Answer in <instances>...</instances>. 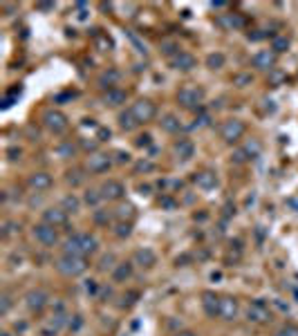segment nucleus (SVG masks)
<instances>
[{
	"label": "nucleus",
	"instance_id": "f257e3e1",
	"mask_svg": "<svg viewBox=\"0 0 298 336\" xmlns=\"http://www.w3.org/2000/svg\"><path fill=\"white\" fill-rule=\"evenodd\" d=\"M94 249H97V237L90 236V233H74L72 237H67L65 240V247H63V251H65L67 256H85L92 254Z\"/></svg>",
	"mask_w": 298,
	"mask_h": 336
},
{
	"label": "nucleus",
	"instance_id": "f03ea898",
	"mask_svg": "<svg viewBox=\"0 0 298 336\" xmlns=\"http://www.w3.org/2000/svg\"><path fill=\"white\" fill-rule=\"evenodd\" d=\"M56 269L61 271L63 276H70V278H74V276H81L85 274V269H88V262H85V258L83 256H63V258L56 260Z\"/></svg>",
	"mask_w": 298,
	"mask_h": 336
},
{
	"label": "nucleus",
	"instance_id": "7ed1b4c3",
	"mask_svg": "<svg viewBox=\"0 0 298 336\" xmlns=\"http://www.w3.org/2000/svg\"><path fill=\"white\" fill-rule=\"evenodd\" d=\"M177 101H179L182 108H186V110H198L199 112V103L204 101V90L195 88V85H186V88L179 90Z\"/></svg>",
	"mask_w": 298,
	"mask_h": 336
},
{
	"label": "nucleus",
	"instance_id": "20e7f679",
	"mask_svg": "<svg viewBox=\"0 0 298 336\" xmlns=\"http://www.w3.org/2000/svg\"><path fill=\"white\" fill-rule=\"evenodd\" d=\"M244 130H247V126H244L240 119H226L220 126V137L224 139L226 143H236L238 139H242Z\"/></svg>",
	"mask_w": 298,
	"mask_h": 336
},
{
	"label": "nucleus",
	"instance_id": "39448f33",
	"mask_svg": "<svg viewBox=\"0 0 298 336\" xmlns=\"http://www.w3.org/2000/svg\"><path fill=\"white\" fill-rule=\"evenodd\" d=\"M43 123H45V128L50 130V133H54V135H63L67 130V117L63 115V112H59V110H47V112H43Z\"/></svg>",
	"mask_w": 298,
	"mask_h": 336
},
{
	"label": "nucleus",
	"instance_id": "423d86ee",
	"mask_svg": "<svg viewBox=\"0 0 298 336\" xmlns=\"http://www.w3.org/2000/svg\"><path fill=\"white\" fill-rule=\"evenodd\" d=\"M130 112L135 115V119H137L139 123H146V121H153L155 119V115H157V105H155L150 99H139L137 103H133Z\"/></svg>",
	"mask_w": 298,
	"mask_h": 336
},
{
	"label": "nucleus",
	"instance_id": "0eeeda50",
	"mask_svg": "<svg viewBox=\"0 0 298 336\" xmlns=\"http://www.w3.org/2000/svg\"><path fill=\"white\" fill-rule=\"evenodd\" d=\"M34 237H36L43 247H54L56 240H59V233H56V226H50L43 222V224L34 226Z\"/></svg>",
	"mask_w": 298,
	"mask_h": 336
},
{
	"label": "nucleus",
	"instance_id": "6e6552de",
	"mask_svg": "<svg viewBox=\"0 0 298 336\" xmlns=\"http://www.w3.org/2000/svg\"><path fill=\"white\" fill-rule=\"evenodd\" d=\"M251 65L258 67V70H262V72L276 70V52H271V50H260V52H256L254 59H251Z\"/></svg>",
	"mask_w": 298,
	"mask_h": 336
},
{
	"label": "nucleus",
	"instance_id": "1a4fd4ad",
	"mask_svg": "<svg viewBox=\"0 0 298 336\" xmlns=\"http://www.w3.org/2000/svg\"><path fill=\"white\" fill-rule=\"evenodd\" d=\"M247 318L251 320V323H269L271 320V312H269V307H267L262 300H256L251 307H249V312H247Z\"/></svg>",
	"mask_w": 298,
	"mask_h": 336
},
{
	"label": "nucleus",
	"instance_id": "9d476101",
	"mask_svg": "<svg viewBox=\"0 0 298 336\" xmlns=\"http://www.w3.org/2000/svg\"><path fill=\"white\" fill-rule=\"evenodd\" d=\"M47 300H50V296H47V292H43V289H32V292H27V296H25V305H27L29 312H40V309L47 305Z\"/></svg>",
	"mask_w": 298,
	"mask_h": 336
},
{
	"label": "nucleus",
	"instance_id": "9b49d317",
	"mask_svg": "<svg viewBox=\"0 0 298 336\" xmlns=\"http://www.w3.org/2000/svg\"><path fill=\"white\" fill-rule=\"evenodd\" d=\"M218 316H222L224 320H233L238 316V300L231 296L220 298V309H218Z\"/></svg>",
	"mask_w": 298,
	"mask_h": 336
},
{
	"label": "nucleus",
	"instance_id": "f8f14e48",
	"mask_svg": "<svg viewBox=\"0 0 298 336\" xmlns=\"http://www.w3.org/2000/svg\"><path fill=\"white\" fill-rule=\"evenodd\" d=\"M110 166H112V159L108 157V155H103V153L90 155V161H88L90 173H105Z\"/></svg>",
	"mask_w": 298,
	"mask_h": 336
},
{
	"label": "nucleus",
	"instance_id": "ddd939ff",
	"mask_svg": "<svg viewBox=\"0 0 298 336\" xmlns=\"http://www.w3.org/2000/svg\"><path fill=\"white\" fill-rule=\"evenodd\" d=\"M173 67L179 72H188V70H193L195 65H198V61H195V56L193 54H188V52H179L177 56H173L171 59Z\"/></svg>",
	"mask_w": 298,
	"mask_h": 336
},
{
	"label": "nucleus",
	"instance_id": "4468645a",
	"mask_svg": "<svg viewBox=\"0 0 298 336\" xmlns=\"http://www.w3.org/2000/svg\"><path fill=\"white\" fill-rule=\"evenodd\" d=\"M123 193H126V188H123L121 182H117V179H108V182L101 186V195H103V199H119Z\"/></svg>",
	"mask_w": 298,
	"mask_h": 336
},
{
	"label": "nucleus",
	"instance_id": "2eb2a0df",
	"mask_svg": "<svg viewBox=\"0 0 298 336\" xmlns=\"http://www.w3.org/2000/svg\"><path fill=\"white\" fill-rule=\"evenodd\" d=\"M43 222L50 226H63L67 224V211L65 209H47L43 213Z\"/></svg>",
	"mask_w": 298,
	"mask_h": 336
},
{
	"label": "nucleus",
	"instance_id": "dca6fc26",
	"mask_svg": "<svg viewBox=\"0 0 298 336\" xmlns=\"http://www.w3.org/2000/svg\"><path fill=\"white\" fill-rule=\"evenodd\" d=\"M119 79H121V72L115 70V67H108L105 72H101L99 74V85L108 92V90H112L119 83Z\"/></svg>",
	"mask_w": 298,
	"mask_h": 336
},
{
	"label": "nucleus",
	"instance_id": "f3484780",
	"mask_svg": "<svg viewBox=\"0 0 298 336\" xmlns=\"http://www.w3.org/2000/svg\"><path fill=\"white\" fill-rule=\"evenodd\" d=\"M135 262H137L139 267H153L155 262H157V256H155V251L148 247L137 249V251H135Z\"/></svg>",
	"mask_w": 298,
	"mask_h": 336
},
{
	"label": "nucleus",
	"instance_id": "a211bd4d",
	"mask_svg": "<svg viewBox=\"0 0 298 336\" xmlns=\"http://www.w3.org/2000/svg\"><path fill=\"white\" fill-rule=\"evenodd\" d=\"M175 155L179 157L182 161H186V159H191L195 155V146H193V141L191 139H179V141L175 143Z\"/></svg>",
	"mask_w": 298,
	"mask_h": 336
},
{
	"label": "nucleus",
	"instance_id": "6ab92c4d",
	"mask_svg": "<svg viewBox=\"0 0 298 336\" xmlns=\"http://www.w3.org/2000/svg\"><path fill=\"white\" fill-rule=\"evenodd\" d=\"M29 186L36 188V191H47V188H52V175L50 173H34L29 177Z\"/></svg>",
	"mask_w": 298,
	"mask_h": 336
},
{
	"label": "nucleus",
	"instance_id": "aec40b11",
	"mask_svg": "<svg viewBox=\"0 0 298 336\" xmlns=\"http://www.w3.org/2000/svg\"><path fill=\"white\" fill-rule=\"evenodd\" d=\"M218 25L224 29H242L244 27V18L238 14H226V16L218 18Z\"/></svg>",
	"mask_w": 298,
	"mask_h": 336
},
{
	"label": "nucleus",
	"instance_id": "412c9836",
	"mask_svg": "<svg viewBox=\"0 0 298 336\" xmlns=\"http://www.w3.org/2000/svg\"><path fill=\"white\" fill-rule=\"evenodd\" d=\"M195 182H198V186L202 188V191H211V188H216V186H218V177H216V173L202 171V173H198Z\"/></svg>",
	"mask_w": 298,
	"mask_h": 336
},
{
	"label": "nucleus",
	"instance_id": "4be33fe9",
	"mask_svg": "<svg viewBox=\"0 0 298 336\" xmlns=\"http://www.w3.org/2000/svg\"><path fill=\"white\" fill-rule=\"evenodd\" d=\"M126 99H128V94L123 92V90H119V88L108 90V92H105V97H103V101H105L108 105H112V108H117V105L126 103Z\"/></svg>",
	"mask_w": 298,
	"mask_h": 336
},
{
	"label": "nucleus",
	"instance_id": "5701e85b",
	"mask_svg": "<svg viewBox=\"0 0 298 336\" xmlns=\"http://www.w3.org/2000/svg\"><path fill=\"white\" fill-rule=\"evenodd\" d=\"M202 298H204V300H202V305H204L206 314H209V316H216L218 309H220V298H218L216 294H211V292H206Z\"/></svg>",
	"mask_w": 298,
	"mask_h": 336
},
{
	"label": "nucleus",
	"instance_id": "b1692460",
	"mask_svg": "<svg viewBox=\"0 0 298 336\" xmlns=\"http://www.w3.org/2000/svg\"><path fill=\"white\" fill-rule=\"evenodd\" d=\"M130 276H133V265H130V262H121V265H117L115 271H112L115 282H126Z\"/></svg>",
	"mask_w": 298,
	"mask_h": 336
},
{
	"label": "nucleus",
	"instance_id": "393cba45",
	"mask_svg": "<svg viewBox=\"0 0 298 336\" xmlns=\"http://www.w3.org/2000/svg\"><path fill=\"white\" fill-rule=\"evenodd\" d=\"M137 126H139V121L135 119V115L130 110H126V112H121V115H119V128H121V130L130 133V130H135Z\"/></svg>",
	"mask_w": 298,
	"mask_h": 336
},
{
	"label": "nucleus",
	"instance_id": "a878e982",
	"mask_svg": "<svg viewBox=\"0 0 298 336\" xmlns=\"http://www.w3.org/2000/svg\"><path fill=\"white\" fill-rule=\"evenodd\" d=\"M159 123L161 130H166V133H179V128H182V123H179V119L175 115H164Z\"/></svg>",
	"mask_w": 298,
	"mask_h": 336
},
{
	"label": "nucleus",
	"instance_id": "bb28decb",
	"mask_svg": "<svg viewBox=\"0 0 298 336\" xmlns=\"http://www.w3.org/2000/svg\"><path fill=\"white\" fill-rule=\"evenodd\" d=\"M224 63H226V59L222 52H213V54L206 56V67H209V70H220V67H224Z\"/></svg>",
	"mask_w": 298,
	"mask_h": 336
},
{
	"label": "nucleus",
	"instance_id": "cd10ccee",
	"mask_svg": "<svg viewBox=\"0 0 298 336\" xmlns=\"http://www.w3.org/2000/svg\"><path fill=\"white\" fill-rule=\"evenodd\" d=\"M287 47H289V39H287V36H274V40H271V52L282 54V52H287Z\"/></svg>",
	"mask_w": 298,
	"mask_h": 336
},
{
	"label": "nucleus",
	"instance_id": "c85d7f7f",
	"mask_svg": "<svg viewBox=\"0 0 298 336\" xmlns=\"http://www.w3.org/2000/svg\"><path fill=\"white\" fill-rule=\"evenodd\" d=\"M251 83H254V77H251L249 72H240V74L233 77V85H238V88H247Z\"/></svg>",
	"mask_w": 298,
	"mask_h": 336
},
{
	"label": "nucleus",
	"instance_id": "c756f323",
	"mask_svg": "<svg viewBox=\"0 0 298 336\" xmlns=\"http://www.w3.org/2000/svg\"><path fill=\"white\" fill-rule=\"evenodd\" d=\"M206 126H211V115L204 110H199L198 117H195V123L191 128H206Z\"/></svg>",
	"mask_w": 298,
	"mask_h": 336
},
{
	"label": "nucleus",
	"instance_id": "7c9ffc66",
	"mask_svg": "<svg viewBox=\"0 0 298 336\" xmlns=\"http://www.w3.org/2000/svg\"><path fill=\"white\" fill-rule=\"evenodd\" d=\"M85 204H88V206H99V202L101 199H103V195L99 193V191H85Z\"/></svg>",
	"mask_w": 298,
	"mask_h": 336
},
{
	"label": "nucleus",
	"instance_id": "2f4dec72",
	"mask_svg": "<svg viewBox=\"0 0 298 336\" xmlns=\"http://www.w3.org/2000/svg\"><path fill=\"white\" fill-rule=\"evenodd\" d=\"M285 79H287V74H285L282 70H278V67L269 72V85H280Z\"/></svg>",
	"mask_w": 298,
	"mask_h": 336
},
{
	"label": "nucleus",
	"instance_id": "473e14b6",
	"mask_svg": "<svg viewBox=\"0 0 298 336\" xmlns=\"http://www.w3.org/2000/svg\"><path fill=\"white\" fill-rule=\"evenodd\" d=\"M79 206H81V202H79L74 195H67V198L63 199V206H61V209H65L67 213H70V211L74 213V211H79Z\"/></svg>",
	"mask_w": 298,
	"mask_h": 336
},
{
	"label": "nucleus",
	"instance_id": "72a5a7b5",
	"mask_svg": "<svg viewBox=\"0 0 298 336\" xmlns=\"http://www.w3.org/2000/svg\"><path fill=\"white\" fill-rule=\"evenodd\" d=\"M244 150H247L249 157H258V155H260V143L256 141V139H251V141L244 146Z\"/></svg>",
	"mask_w": 298,
	"mask_h": 336
},
{
	"label": "nucleus",
	"instance_id": "f704fd0d",
	"mask_svg": "<svg viewBox=\"0 0 298 336\" xmlns=\"http://www.w3.org/2000/svg\"><path fill=\"white\" fill-rule=\"evenodd\" d=\"M161 52H164L166 56H171V59H173V56L179 54V47H177L175 43H161Z\"/></svg>",
	"mask_w": 298,
	"mask_h": 336
},
{
	"label": "nucleus",
	"instance_id": "c9c22d12",
	"mask_svg": "<svg viewBox=\"0 0 298 336\" xmlns=\"http://www.w3.org/2000/svg\"><path fill=\"white\" fill-rule=\"evenodd\" d=\"M11 296L9 294H2V296H0V314H7V312H9L11 309Z\"/></svg>",
	"mask_w": 298,
	"mask_h": 336
},
{
	"label": "nucleus",
	"instance_id": "e433bc0d",
	"mask_svg": "<svg viewBox=\"0 0 298 336\" xmlns=\"http://www.w3.org/2000/svg\"><path fill=\"white\" fill-rule=\"evenodd\" d=\"M130 231H133V226H130V222H121V224H117V236L119 237H128L130 236Z\"/></svg>",
	"mask_w": 298,
	"mask_h": 336
},
{
	"label": "nucleus",
	"instance_id": "4c0bfd02",
	"mask_svg": "<svg viewBox=\"0 0 298 336\" xmlns=\"http://www.w3.org/2000/svg\"><path fill=\"white\" fill-rule=\"evenodd\" d=\"M276 336H298V325H285L276 332Z\"/></svg>",
	"mask_w": 298,
	"mask_h": 336
},
{
	"label": "nucleus",
	"instance_id": "58836bf2",
	"mask_svg": "<svg viewBox=\"0 0 298 336\" xmlns=\"http://www.w3.org/2000/svg\"><path fill=\"white\" fill-rule=\"evenodd\" d=\"M67 182L72 184V186H79V184L83 182L81 171H70V173H67Z\"/></svg>",
	"mask_w": 298,
	"mask_h": 336
},
{
	"label": "nucleus",
	"instance_id": "ea45409f",
	"mask_svg": "<svg viewBox=\"0 0 298 336\" xmlns=\"http://www.w3.org/2000/svg\"><path fill=\"white\" fill-rule=\"evenodd\" d=\"M59 155H61V157H72L74 146L72 143H61V146H59Z\"/></svg>",
	"mask_w": 298,
	"mask_h": 336
},
{
	"label": "nucleus",
	"instance_id": "a19ab883",
	"mask_svg": "<svg viewBox=\"0 0 298 336\" xmlns=\"http://www.w3.org/2000/svg\"><path fill=\"white\" fill-rule=\"evenodd\" d=\"M247 159H249V155L244 148H238L236 153H233V161H236V164H244Z\"/></svg>",
	"mask_w": 298,
	"mask_h": 336
},
{
	"label": "nucleus",
	"instance_id": "79ce46f5",
	"mask_svg": "<svg viewBox=\"0 0 298 336\" xmlns=\"http://www.w3.org/2000/svg\"><path fill=\"white\" fill-rule=\"evenodd\" d=\"M20 226L18 224H14V222H5V231H2V237H9V236H14V233L18 231Z\"/></svg>",
	"mask_w": 298,
	"mask_h": 336
},
{
	"label": "nucleus",
	"instance_id": "37998d69",
	"mask_svg": "<svg viewBox=\"0 0 298 336\" xmlns=\"http://www.w3.org/2000/svg\"><path fill=\"white\" fill-rule=\"evenodd\" d=\"M97 45H99V47H101V50H110V47H112V40L110 39H108V36H97Z\"/></svg>",
	"mask_w": 298,
	"mask_h": 336
},
{
	"label": "nucleus",
	"instance_id": "c03bdc74",
	"mask_svg": "<svg viewBox=\"0 0 298 336\" xmlns=\"http://www.w3.org/2000/svg\"><path fill=\"white\" fill-rule=\"evenodd\" d=\"M117 215H119V217H130V215H133V206H130V204H126V206H119V209H117Z\"/></svg>",
	"mask_w": 298,
	"mask_h": 336
},
{
	"label": "nucleus",
	"instance_id": "a18cd8bd",
	"mask_svg": "<svg viewBox=\"0 0 298 336\" xmlns=\"http://www.w3.org/2000/svg\"><path fill=\"white\" fill-rule=\"evenodd\" d=\"M137 171L139 173H150V171H155V164H153V161H139Z\"/></svg>",
	"mask_w": 298,
	"mask_h": 336
},
{
	"label": "nucleus",
	"instance_id": "49530a36",
	"mask_svg": "<svg viewBox=\"0 0 298 336\" xmlns=\"http://www.w3.org/2000/svg\"><path fill=\"white\" fill-rule=\"evenodd\" d=\"M112 262H115V256H103V258H101V269H110V267H115L112 265Z\"/></svg>",
	"mask_w": 298,
	"mask_h": 336
},
{
	"label": "nucleus",
	"instance_id": "de8ad7c7",
	"mask_svg": "<svg viewBox=\"0 0 298 336\" xmlns=\"http://www.w3.org/2000/svg\"><path fill=\"white\" fill-rule=\"evenodd\" d=\"M137 146H150V135H141V137H137Z\"/></svg>",
	"mask_w": 298,
	"mask_h": 336
},
{
	"label": "nucleus",
	"instance_id": "09e8293b",
	"mask_svg": "<svg viewBox=\"0 0 298 336\" xmlns=\"http://www.w3.org/2000/svg\"><path fill=\"white\" fill-rule=\"evenodd\" d=\"M36 9L39 11H50V9H54V2H40V5H36Z\"/></svg>",
	"mask_w": 298,
	"mask_h": 336
},
{
	"label": "nucleus",
	"instance_id": "8fccbe9b",
	"mask_svg": "<svg viewBox=\"0 0 298 336\" xmlns=\"http://www.w3.org/2000/svg\"><path fill=\"white\" fill-rule=\"evenodd\" d=\"M7 155H9V159H18L20 157V148H9Z\"/></svg>",
	"mask_w": 298,
	"mask_h": 336
},
{
	"label": "nucleus",
	"instance_id": "3c124183",
	"mask_svg": "<svg viewBox=\"0 0 298 336\" xmlns=\"http://www.w3.org/2000/svg\"><path fill=\"white\" fill-rule=\"evenodd\" d=\"M81 327V316H74V323L70 320V330H79Z\"/></svg>",
	"mask_w": 298,
	"mask_h": 336
},
{
	"label": "nucleus",
	"instance_id": "603ef678",
	"mask_svg": "<svg viewBox=\"0 0 298 336\" xmlns=\"http://www.w3.org/2000/svg\"><path fill=\"white\" fill-rule=\"evenodd\" d=\"M99 141H105V139L110 137V130H105V128H99Z\"/></svg>",
	"mask_w": 298,
	"mask_h": 336
},
{
	"label": "nucleus",
	"instance_id": "864d4df0",
	"mask_svg": "<svg viewBox=\"0 0 298 336\" xmlns=\"http://www.w3.org/2000/svg\"><path fill=\"white\" fill-rule=\"evenodd\" d=\"M94 220L99 222V224H103V222H108V217H105L103 213H99V211H97V213H94Z\"/></svg>",
	"mask_w": 298,
	"mask_h": 336
},
{
	"label": "nucleus",
	"instance_id": "5fc2aeb1",
	"mask_svg": "<svg viewBox=\"0 0 298 336\" xmlns=\"http://www.w3.org/2000/svg\"><path fill=\"white\" fill-rule=\"evenodd\" d=\"M85 289H88V294H94V292H97V282H94V280H88Z\"/></svg>",
	"mask_w": 298,
	"mask_h": 336
},
{
	"label": "nucleus",
	"instance_id": "6e6d98bb",
	"mask_svg": "<svg viewBox=\"0 0 298 336\" xmlns=\"http://www.w3.org/2000/svg\"><path fill=\"white\" fill-rule=\"evenodd\" d=\"M128 159H130V155L128 153H117V161H121L123 164V161H128Z\"/></svg>",
	"mask_w": 298,
	"mask_h": 336
},
{
	"label": "nucleus",
	"instance_id": "4d7b16f0",
	"mask_svg": "<svg viewBox=\"0 0 298 336\" xmlns=\"http://www.w3.org/2000/svg\"><path fill=\"white\" fill-rule=\"evenodd\" d=\"M83 148H85V150H94V148H97V141H83Z\"/></svg>",
	"mask_w": 298,
	"mask_h": 336
},
{
	"label": "nucleus",
	"instance_id": "13d9d810",
	"mask_svg": "<svg viewBox=\"0 0 298 336\" xmlns=\"http://www.w3.org/2000/svg\"><path fill=\"white\" fill-rule=\"evenodd\" d=\"M289 206H292V209L298 213V198H292V199H289Z\"/></svg>",
	"mask_w": 298,
	"mask_h": 336
},
{
	"label": "nucleus",
	"instance_id": "bf43d9fd",
	"mask_svg": "<svg viewBox=\"0 0 298 336\" xmlns=\"http://www.w3.org/2000/svg\"><path fill=\"white\" fill-rule=\"evenodd\" d=\"M161 204H164V206H168V209H173V206H175V202H173V199H168V198L161 199Z\"/></svg>",
	"mask_w": 298,
	"mask_h": 336
},
{
	"label": "nucleus",
	"instance_id": "052dcab7",
	"mask_svg": "<svg viewBox=\"0 0 298 336\" xmlns=\"http://www.w3.org/2000/svg\"><path fill=\"white\" fill-rule=\"evenodd\" d=\"M177 336H195V334H193V332H179Z\"/></svg>",
	"mask_w": 298,
	"mask_h": 336
},
{
	"label": "nucleus",
	"instance_id": "680f3d73",
	"mask_svg": "<svg viewBox=\"0 0 298 336\" xmlns=\"http://www.w3.org/2000/svg\"><path fill=\"white\" fill-rule=\"evenodd\" d=\"M2 336H9V334H2Z\"/></svg>",
	"mask_w": 298,
	"mask_h": 336
}]
</instances>
